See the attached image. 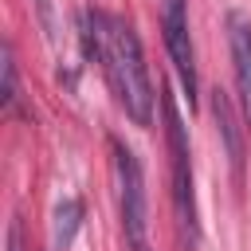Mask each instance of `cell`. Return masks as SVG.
I'll return each mask as SVG.
<instances>
[{
	"instance_id": "cell-1",
	"label": "cell",
	"mask_w": 251,
	"mask_h": 251,
	"mask_svg": "<svg viewBox=\"0 0 251 251\" xmlns=\"http://www.w3.org/2000/svg\"><path fill=\"white\" fill-rule=\"evenodd\" d=\"M82 47L110 78L129 122L149 126L153 122V82H149V67H145L137 31L122 16H106L98 8H86L82 12Z\"/></svg>"
},
{
	"instance_id": "cell-2",
	"label": "cell",
	"mask_w": 251,
	"mask_h": 251,
	"mask_svg": "<svg viewBox=\"0 0 251 251\" xmlns=\"http://www.w3.org/2000/svg\"><path fill=\"white\" fill-rule=\"evenodd\" d=\"M165 137H169V161H173V204H176V224L180 235L188 243V251H196L200 243V220H196V188H192V153H188V133L184 122L176 114V102L165 94Z\"/></svg>"
},
{
	"instance_id": "cell-3",
	"label": "cell",
	"mask_w": 251,
	"mask_h": 251,
	"mask_svg": "<svg viewBox=\"0 0 251 251\" xmlns=\"http://www.w3.org/2000/svg\"><path fill=\"white\" fill-rule=\"evenodd\" d=\"M110 153H114V184H118V212H122V231L129 251H149V200H145V176H141V161L133 157L129 145H122L118 137H110Z\"/></svg>"
},
{
	"instance_id": "cell-4",
	"label": "cell",
	"mask_w": 251,
	"mask_h": 251,
	"mask_svg": "<svg viewBox=\"0 0 251 251\" xmlns=\"http://www.w3.org/2000/svg\"><path fill=\"white\" fill-rule=\"evenodd\" d=\"M161 35H165L173 71L184 86V98L188 106H196V55L188 35V0H161Z\"/></svg>"
},
{
	"instance_id": "cell-5",
	"label": "cell",
	"mask_w": 251,
	"mask_h": 251,
	"mask_svg": "<svg viewBox=\"0 0 251 251\" xmlns=\"http://www.w3.org/2000/svg\"><path fill=\"white\" fill-rule=\"evenodd\" d=\"M227 47L235 63V86L243 102V118L251 126V20L243 12H227Z\"/></svg>"
},
{
	"instance_id": "cell-6",
	"label": "cell",
	"mask_w": 251,
	"mask_h": 251,
	"mask_svg": "<svg viewBox=\"0 0 251 251\" xmlns=\"http://www.w3.org/2000/svg\"><path fill=\"white\" fill-rule=\"evenodd\" d=\"M78 224H82V200H75V196L59 200V204H55V247H59V251H67V247L75 243Z\"/></svg>"
},
{
	"instance_id": "cell-7",
	"label": "cell",
	"mask_w": 251,
	"mask_h": 251,
	"mask_svg": "<svg viewBox=\"0 0 251 251\" xmlns=\"http://www.w3.org/2000/svg\"><path fill=\"white\" fill-rule=\"evenodd\" d=\"M212 110H216V122H220V133L227 137V153H231V165L239 169V137H235V126H231V102L224 90H216L212 98Z\"/></svg>"
},
{
	"instance_id": "cell-8",
	"label": "cell",
	"mask_w": 251,
	"mask_h": 251,
	"mask_svg": "<svg viewBox=\"0 0 251 251\" xmlns=\"http://www.w3.org/2000/svg\"><path fill=\"white\" fill-rule=\"evenodd\" d=\"M0 98H4V110H12L16 106V55H12V43H4V90H0Z\"/></svg>"
},
{
	"instance_id": "cell-9",
	"label": "cell",
	"mask_w": 251,
	"mask_h": 251,
	"mask_svg": "<svg viewBox=\"0 0 251 251\" xmlns=\"http://www.w3.org/2000/svg\"><path fill=\"white\" fill-rule=\"evenodd\" d=\"M35 8H39V24H43V31H47V35H55V16H51V0H35Z\"/></svg>"
},
{
	"instance_id": "cell-10",
	"label": "cell",
	"mask_w": 251,
	"mask_h": 251,
	"mask_svg": "<svg viewBox=\"0 0 251 251\" xmlns=\"http://www.w3.org/2000/svg\"><path fill=\"white\" fill-rule=\"evenodd\" d=\"M8 251H24V227H20V220L8 224Z\"/></svg>"
}]
</instances>
